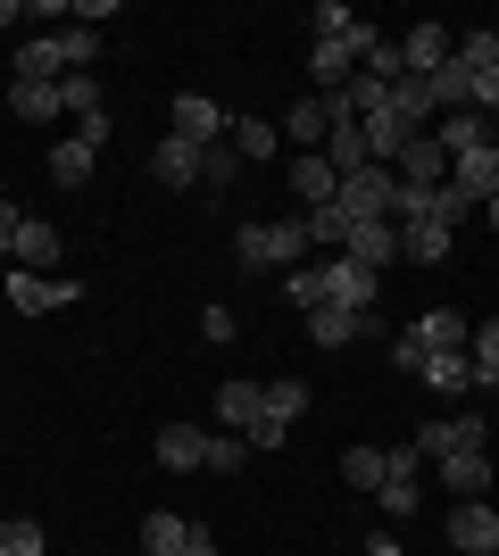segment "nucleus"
Here are the masks:
<instances>
[{
  "label": "nucleus",
  "mask_w": 499,
  "mask_h": 556,
  "mask_svg": "<svg viewBox=\"0 0 499 556\" xmlns=\"http://www.w3.org/2000/svg\"><path fill=\"white\" fill-rule=\"evenodd\" d=\"M284 300L309 316V307H350V316H375L383 300V275H366L358 257H325V266H291L284 275Z\"/></svg>",
  "instance_id": "nucleus-1"
},
{
  "label": "nucleus",
  "mask_w": 499,
  "mask_h": 556,
  "mask_svg": "<svg viewBox=\"0 0 499 556\" xmlns=\"http://www.w3.org/2000/svg\"><path fill=\"white\" fill-rule=\"evenodd\" d=\"M92 59H100L92 25H59V34H34V42L17 50V84H67V75H84Z\"/></svg>",
  "instance_id": "nucleus-2"
},
{
  "label": "nucleus",
  "mask_w": 499,
  "mask_h": 556,
  "mask_svg": "<svg viewBox=\"0 0 499 556\" xmlns=\"http://www.w3.org/2000/svg\"><path fill=\"white\" fill-rule=\"evenodd\" d=\"M391 200H400V175H391V166H358V175H341V191H333V208L350 216V225L391 216Z\"/></svg>",
  "instance_id": "nucleus-3"
},
{
  "label": "nucleus",
  "mask_w": 499,
  "mask_h": 556,
  "mask_svg": "<svg viewBox=\"0 0 499 556\" xmlns=\"http://www.w3.org/2000/svg\"><path fill=\"white\" fill-rule=\"evenodd\" d=\"M241 266H300L309 257V232L300 225H241Z\"/></svg>",
  "instance_id": "nucleus-4"
},
{
  "label": "nucleus",
  "mask_w": 499,
  "mask_h": 556,
  "mask_svg": "<svg viewBox=\"0 0 499 556\" xmlns=\"http://www.w3.org/2000/svg\"><path fill=\"white\" fill-rule=\"evenodd\" d=\"M309 416V382H266V416L250 432V448H284V432Z\"/></svg>",
  "instance_id": "nucleus-5"
},
{
  "label": "nucleus",
  "mask_w": 499,
  "mask_h": 556,
  "mask_svg": "<svg viewBox=\"0 0 499 556\" xmlns=\"http://www.w3.org/2000/svg\"><path fill=\"white\" fill-rule=\"evenodd\" d=\"M408 341L425 349V357H466V341H475V325H466L458 307H425V316L408 325Z\"/></svg>",
  "instance_id": "nucleus-6"
},
{
  "label": "nucleus",
  "mask_w": 499,
  "mask_h": 556,
  "mask_svg": "<svg viewBox=\"0 0 499 556\" xmlns=\"http://www.w3.org/2000/svg\"><path fill=\"white\" fill-rule=\"evenodd\" d=\"M225 134H234V125H225V109H216L209 92H175V141H191V150H216Z\"/></svg>",
  "instance_id": "nucleus-7"
},
{
  "label": "nucleus",
  "mask_w": 499,
  "mask_h": 556,
  "mask_svg": "<svg viewBox=\"0 0 499 556\" xmlns=\"http://www.w3.org/2000/svg\"><path fill=\"white\" fill-rule=\"evenodd\" d=\"M450 191L466 200V208H491V200H499V141H491V150L450 159Z\"/></svg>",
  "instance_id": "nucleus-8"
},
{
  "label": "nucleus",
  "mask_w": 499,
  "mask_h": 556,
  "mask_svg": "<svg viewBox=\"0 0 499 556\" xmlns=\"http://www.w3.org/2000/svg\"><path fill=\"white\" fill-rule=\"evenodd\" d=\"M67 300H84V282H59V275H9V307L17 316H50V307H67Z\"/></svg>",
  "instance_id": "nucleus-9"
},
{
  "label": "nucleus",
  "mask_w": 499,
  "mask_h": 556,
  "mask_svg": "<svg viewBox=\"0 0 499 556\" xmlns=\"http://www.w3.org/2000/svg\"><path fill=\"white\" fill-rule=\"evenodd\" d=\"M391 175H400L408 191H441V184H450V159H441V141H433V134H416V141L400 150V166H391Z\"/></svg>",
  "instance_id": "nucleus-10"
},
{
  "label": "nucleus",
  "mask_w": 499,
  "mask_h": 556,
  "mask_svg": "<svg viewBox=\"0 0 499 556\" xmlns=\"http://www.w3.org/2000/svg\"><path fill=\"white\" fill-rule=\"evenodd\" d=\"M150 175H159V184H175V191H191L200 175H209V150H191V141L166 134L159 150H150Z\"/></svg>",
  "instance_id": "nucleus-11"
},
{
  "label": "nucleus",
  "mask_w": 499,
  "mask_h": 556,
  "mask_svg": "<svg viewBox=\"0 0 499 556\" xmlns=\"http://www.w3.org/2000/svg\"><path fill=\"white\" fill-rule=\"evenodd\" d=\"M259 416H266V382H225V391H216V424H225V432H241V441H250V432H259Z\"/></svg>",
  "instance_id": "nucleus-12"
},
{
  "label": "nucleus",
  "mask_w": 499,
  "mask_h": 556,
  "mask_svg": "<svg viewBox=\"0 0 499 556\" xmlns=\"http://www.w3.org/2000/svg\"><path fill=\"white\" fill-rule=\"evenodd\" d=\"M341 257H358L366 275H383L391 257H400V232H391V216H366V225H350V250Z\"/></svg>",
  "instance_id": "nucleus-13"
},
{
  "label": "nucleus",
  "mask_w": 499,
  "mask_h": 556,
  "mask_svg": "<svg viewBox=\"0 0 499 556\" xmlns=\"http://www.w3.org/2000/svg\"><path fill=\"white\" fill-rule=\"evenodd\" d=\"M475 448H483L475 416H450V424H425V432H416V457H475Z\"/></svg>",
  "instance_id": "nucleus-14"
},
{
  "label": "nucleus",
  "mask_w": 499,
  "mask_h": 556,
  "mask_svg": "<svg viewBox=\"0 0 499 556\" xmlns=\"http://www.w3.org/2000/svg\"><path fill=\"white\" fill-rule=\"evenodd\" d=\"M450 540H458L466 556H491V548H499V515L483 507V498H466V507L450 515Z\"/></svg>",
  "instance_id": "nucleus-15"
},
{
  "label": "nucleus",
  "mask_w": 499,
  "mask_h": 556,
  "mask_svg": "<svg viewBox=\"0 0 499 556\" xmlns=\"http://www.w3.org/2000/svg\"><path fill=\"white\" fill-rule=\"evenodd\" d=\"M400 59H408V75H441V67H450V34H441V25H408Z\"/></svg>",
  "instance_id": "nucleus-16"
},
{
  "label": "nucleus",
  "mask_w": 499,
  "mask_h": 556,
  "mask_svg": "<svg viewBox=\"0 0 499 556\" xmlns=\"http://www.w3.org/2000/svg\"><path fill=\"white\" fill-rule=\"evenodd\" d=\"M9 257H17L25 275H50V266H59V225H34V216H25L17 241H9Z\"/></svg>",
  "instance_id": "nucleus-17"
},
{
  "label": "nucleus",
  "mask_w": 499,
  "mask_h": 556,
  "mask_svg": "<svg viewBox=\"0 0 499 556\" xmlns=\"http://www.w3.org/2000/svg\"><path fill=\"white\" fill-rule=\"evenodd\" d=\"M159 465H175V473L209 465V432L200 424H159Z\"/></svg>",
  "instance_id": "nucleus-18"
},
{
  "label": "nucleus",
  "mask_w": 499,
  "mask_h": 556,
  "mask_svg": "<svg viewBox=\"0 0 499 556\" xmlns=\"http://www.w3.org/2000/svg\"><path fill=\"white\" fill-rule=\"evenodd\" d=\"M284 134L300 141V150H325V134H333V109H325V92H300V100H291Z\"/></svg>",
  "instance_id": "nucleus-19"
},
{
  "label": "nucleus",
  "mask_w": 499,
  "mask_h": 556,
  "mask_svg": "<svg viewBox=\"0 0 499 556\" xmlns=\"http://www.w3.org/2000/svg\"><path fill=\"white\" fill-rule=\"evenodd\" d=\"M291 191L309 200V208H333V191H341V175H333L325 150H309V159H291Z\"/></svg>",
  "instance_id": "nucleus-20"
},
{
  "label": "nucleus",
  "mask_w": 499,
  "mask_h": 556,
  "mask_svg": "<svg viewBox=\"0 0 499 556\" xmlns=\"http://www.w3.org/2000/svg\"><path fill=\"white\" fill-rule=\"evenodd\" d=\"M309 332H316V349H341V341H358V332H383V316H350V307H309Z\"/></svg>",
  "instance_id": "nucleus-21"
},
{
  "label": "nucleus",
  "mask_w": 499,
  "mask_h": 556,
  "mask_svg": "<svg viewBox=\"0 0 499 556\" xmlns=\"http://www.w3.org/2000/svg\"><path fill=\"white\" fill-rule=\"evenodd\" d=\"M92 159H100V150H92V141H84V134H67V141H50V184H59V191H75V184H92Z\"/></svg>",
  "instance_id": "nucleus-22"
},
{
  "label": "nucleus",
  "mask_w": 499,
  "mask_h": 556,
  "mask_svg": "<svg viewBox=\"0 0 499 556\" xmlns=\"http://www.w3.org/2000/svg\"><path fill=\"white\" fill-rule=\"evenodd\" d=\"M433 141H441V159H466V150H491V125H483L475 109H458L433 125Z\"/></svg>",
  "instance_id": "nucleus-23"
},
{
  "label": "nucleus",
  "mask_w": 499,
  "mask_h": 556,
  "mask_svg": "<svg viewBox=\"0 0 499 556\" xmlns=\"http://www.w3.org/2000/svg\"><path fill=\"white\" fill-rule=\"evenodd\" d=\"M309 75H316V92H341V84H358L350 42H316V50H309Z\"/></svg>",
  "instance_id": "nucleus-24"
},
{
  "label": "nucleus",
  "mask_w": 499,
  "mask_h": 556,
  "mask_svg": "<svg viewBox=\"0 0 499 556\" xmlns=\"http://www.w3.org/2000/svg\"><path fill=\"white\" fill-rule=\"evenodd\" d=\"M341 482L350 490H383L391 482V448H350V457H341Z\"/></svg>",
  "instance_id": "nucleus-25"
},
{
  "label": "nucleus",
  "mask_w": 499,
  "mask_h": 556,
  "mask_svg": "<svg viewBox=\"0 0 499 556\" xmlns=\"http://www.w3.org/2000/svg\"><path fill=\"white\" fill-rule=\"evenodd\" d=\"M300 232H309V250H333V257L350 250V216H341V208H309Z\"/></svg>",
  "instance_id": "nucleus-26"
},
{
  "label": "nucleus",
  "mask_w": 499,
  "mask_h": 556,
  "mask_svg": "<svg viewBox=\"0 0 499 556\" xmlns=\"http://www.w3.org/2000/svg\"><path fill=\"white\" fill-rule=\"evenodd\" d=\"M9 109H17L25 125H50V116H59V84H9Z\"/></svg>",
  "instance_id": "nucleus-27"
},
{
  "label": "nucleus",
  "mask_w": 499,
  "mask_h": 556,
  "mask_svg": "<svg viewBox=\"0 0 499 556\" xmlns=\"http://www.w3.org/2000/svg\"><path fill=\"white\" fill-rule=\"evenodd\" d=\"M0 556H50V532L34 515H9V523H0Z\"/></svg>",
  "instance_id": "nucleus-28"
},
{
  "label": "nucleus",
  "mask_w": 499,
  "mask_h": 556,
  "mask_svg": "<svg viewBox=\"0 0 499 556\" xmlns=\"http://www.w3.org/2000/svg\"><path fill=\"white\" fill-rule=\"evenodd\" d=\"M450 59H458L466 75H491V67H499V25H475V34H466Z\"/></svg>",
  "instance_id": "nucleus-29"
},
{
  "label": "nucleus",
  "mask_w": 499,
  "mask_h": 556,
  "mask_svg": "<svg viewBox=\"0 0 499 556\" xmlns=\"http://www.w3.org/2000/svg\"><path fill=\"white\" fill-rule=\"evenodd\" d=\"M441 473H450L458 498H483V490H491V457H483V448L475 457H441Z\"/></svg>",
  "instance_id": "nucleus-30"
},
{
  "label": "nucleus",
  "mask_w": 499,
  "mask_h": 556,
  "mask_svg": "<svg viewBox=\"0 0 499 556\" xmlns=\"http://www.w3.org/2000/svg\"><path fill=\"white\" fill-rule=\"evenodd\" d=\"M275 141H284V125H266V116H241V125H234V159H275Z\"/></svg>",
  "instance_id": "nucleus-31"
},
{
  "label": "nucleus",
  "mask_w": 499,
  "mask_h": 556,
  "mask_svg": "<svg viewBox=\"0 0 499 556\" xmlns=\"http://www.w3.org/2000/svg\"><path fill=\"white\" fill-rule=\"evenodd\" d=\"M425 382L441 399H458V391H475V357H425Z\"/></svg>",
  "instance_id": "nucleus-32"
},
{
  "label": "nucleus",
  "mask_w": 499,
  "mask_h": 556,
  "mask_svg": "<svg viewBox=\"0 0 499 556\" xmlns=\"http://www.w3.org/2000/svg\"><path fill=\"white\" fill-rule=\"evenodd\" d=\"M184 540H191L184 515H150V523H142V548L150 556H184Z\"/></svg>",
  "instance_id": "nucleus-33"
},
{
  "label": "nucleus",
  "mask_w": 499,
  "mask_h": 556,
  "mask_svg": "<svg viewBox=\"0 0 499 556\" xmlns=\"http://www.w3.org/2000/svg\"><path fill=\"white\" fill-rule=\"evenodd\" d=\"M59 109H67V116H100V84H92V67L59 84Z\"/></svg>",
  "instance_id": "nucleus-34"
},
{
  "label": "nucleus",
  "mask_w": 499,
  "mask_h": 556,
  "mask_svg": "<svg viewBox=\"0 0 499 556\" xmlns=\"http://www.w3.org/2000/svg\"><path fill=\"white\" fill-rule=\"evenodd\" d=\"M316 42H350V34H358V17H350V9H341V0H316Z\"/></svg>",
  "instance_id": "nucleus-35"
},
{
  "label": "nucleus",
  "mask_w": 499,
  "mask_h": 556,
  "mask_svg": "<svg viewBox=\"0 0 499 556\" xmlns=\"http://www.w3.org/2000/svg\"><path fill=\"white\" fill-rule=\"evenodd\" d=\"M241 457H250L241 432H209V473H241Z\"/></svg>",
  "instance_id": "nucleus-36"
},
{
  "label": "nucleus",
  "mask_w": 499,
  "mask_h": 556,
  "mask_svg": "<svg viewBox=\"0 0 499 556\" xmlns=\"http://www.w3.org/2000/svg\"><path fill=\"white\" fill-rule=\"evenodd\" d=\"M375 498H383V515H416V498H425V490H416V473H391Z\"/></svg>",
  "instance_id": "nucleus-37"
},
{
  "label": "nucleus",
  "mask_w": 499,
  "mask_h": 556,
  "mask_svg": "<svg viewBox=\"0 0 499 556\" xmlns=\"http://www.w3.org/2000/svg\"><path fill=\"white\" fill-rule=\"evenodd\" d=\"M466 349H475V366H499V316H491V325H475V341H466Z\"/></svg>",
  "instance_id": "nucleus-38"
},
{
  "label": "nucleus",
  "mask_w": 499,
  "mask_h": 556,
  "mask_svg": "<svg viewBox=\"0 0 499 556\" xmlns=\"http://www.w3.org/2000/svg\"><path fill=\"white\" fill-rule=\"evenodd\" d=\"M383 349H391V366H408V374H425V349L408 341V332H391V341H383Z\"/></svg>",
  "instance_id": "nucleus-39"
},
{
  "label": "nucleus",
  "mask_w": 499,
  "mask_h": 556,
  "mask_svg": "<svg viewBox=\"0 0 499 556\" xmlns=\"http://www.w3.org/2000/svg\"><path fill=\"white\" fill-rule=\"evenodd\" d=\"M200 341H234V307H209V316H200Z\"/></svg>",
  "instance_id": "nucleus-40"
},
{
  "label": "nucleus",
  "mask_w": 499,
  "mask_h": 556,
  "mask_svg": "<svg viewBox=\"0 0 499 556\" xmlns=\"http://www.w3.org/2000/svg\"><path fill=\"white\" fill-rule=\"evenodd\" d=\"M475 116H499V67L475 75Z\"/></svg>",
  "instance_id": "nucleus-41"
},
{
  "label": "nucleus",
  "mask_w": 499,
  "mask_h": 556,
  "mask_svg": "<svg viewBox=\"0 0 499 556\" xmlns=\"http://www.w3.org/2000/svg\"><path fill=\"white\" fill-rule=\"evenodd\" d=\"M17 225H25V208H17V200H0V250L17 241Z\"/></svg>",
  "instance_id": "nucleus-42"
},
{
  "label": "nucleus",
  "mask_w": 499,
  "mask_h": 556,
  "mask_svg": "<svg viewBox=\"0 0 499 556\" xmlns=\"http://www.w3.org/2000/svg\"><path fill=\"white\" fill-rule=\"evenodd\" d=\"M25 17V0H0V25H17Z\"/></svg>",
  "instance_id": "nucleus-43"
},
{
  "label": "nucleus",
  "mask_w": 499,
  "mask_h": 556,
  "mask_svg": "<svg viewBox=\"0 0 499 556\" xmlns=\"http://www.w3.org/2000/svg\"><path fill=\"white\" fill-rule=\"evenodd\" d=\"M483 216H491V225H499V200H491V208H483Z\"/></svg>",
  "instance_id": "nucleus-44"
},
{
  "label": "nucleus",
  "mask_w": 499,
  "mask_h": 556,
  "mask_svg": "<svg viewBox=\"0 0 499 556\" xmlns=\"http://www.w3.org/2000/svg\"><path fill=\"white\" fill-rule=\"evenodd\" d=\"M134 556H150V548H134Z\"/></svg>",
  "instance_id": "nucleus-45"
}]
</instances>
